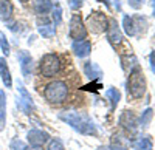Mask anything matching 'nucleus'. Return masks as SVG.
I'll return each mask as SVG.
<instances>
[{
    "label": "nucleus",
    "instance_id": "nucleus-1",
    "mask_svg": "<svg viewBox=\"0 0 155 150\" xmlns=\"http://www.w3.org/2000/svg\"><path fill=\"white\" fill-rule=\"evenodd\" d=\"M59 119L67 122L73 130H76L81 135H85V136H96L98 135L96 124L87 115H82L79 111H62V113H59Z\"/></svg>",
    "mask_w": 155,
    "mask_h": 150
},
{
    "label": "nucleus",
    "instance_id": "nucleus-2",
    "mask_svg": "<svg viewBox=\"0 0 155 150\" xmlns=\"http://www.w3.org/2000/svg\"><path fill=\"white\" fill-rule=\"evenodd\" d=\"M127 91L134 99H140V97L144 96V93H146V78H144L143 70L140 67L129 73Z\"/></svg>",
    "mask_w": 155,
    "mask_h": 150
},
{
    "label": "nucleus",
    "instance_id": "nucleus-3",
    "mask_svg": "<svg viewBox=\"0 0 155 150\" xmlns=\"http://www.w3.org/2000/svg\"><path fill=\"white\" fill-rule=\"evenodd\" d=\"M68 96V87L64 81H53L44 88V97L50 104H62Z\"/></svg>",
    "mask_w": 155,
    "mask_h": 150
},
{
    "label": "nucleus",
    "instance_id": "nucleus-4",
    "mask_svg": "<svg viewBox=\"0 0 155 150\" xmlns=\"http://www.w3.org/2000/svg\"><path fill=\"white\" fill-rule=\"evenodd\" d=\"M39 70L44 78H53L61 71V59L54 53L44 54L39 64Z\"/></svg>",
    "mask_w": 155,
    "mask_h": 150
},
{
    "label": "nucleus",
    "instance_id": "nucleus-5",
    "mask_svg": "<svg viewBox=\"0 0 155 150\" xmlns=\"http://www.w3.org/2000/svg\"><path fill=\"white\" fill-rule=\"evenodd\" d=\"M68 36H70V39H73L74 42H78V40H85V39H87V28H85L84 20H82V17H81L79 14H73V16H71Z\"/></svg>",
    "mask_w": 155,
    "mask_h": 150
},
{
    "label": "nucleus",
    "instance_id": "nucleus-6",
    "mask_svg": "<svg viewBox=\"0 0 155 150\" xmlns=\"http://www.w3.org/2000/svg\"><path fill=\"white\" fill-rule=\"evenodd\" d=\"M147 25L146 19L141 17V16H137V17H129V16H124L123 17V28L126 31L127 36H137L140 31H144V27Z\"/></svg>",
    "mask_w": 155,
    "mask_h": 150
},
{
    "label": "nucleus",
    "instance_id": "nucleus-7",
    "mask_svg": "<svg viewBox=\"0 0 155 150\" xmlns=\"http://www.w3.org/2000/svg\"><path fill=\"white\" fill-rule=\"evenodd\" d=\"M87 25L90 27L93 33H104L109 28V19L106 17V14H102L99 11H95L88 16L87 19Z\"/></svg>",
    "mask_w": 155,
    "mask_h": 150
},
{
    "label": "nucleus",
    "instance_id": "nucleus-8",
    "mask_svg": "<svg viewBox=\"0 0 155 150\" xmlns=\"http://www.w3.org/2000/svg\"><path fill=\"white\" fill-rule=\"evenodd\" d=\"M120 126L129 133V135H132L135 136L137 132H138V119L137 116L134 115V111H129V110H124L121 116H120Z\"/></svg>",
    "mask_w": 155,
    "mask_h": 150
},
{
    "label": "nucleus",
    "instance_id": "nucleus-9",
    "mask_svg": "<svg viewBox=\"0 0 155 150\" xmlns=\"http://www.w3.org/2000/svg\"><path fill=\"white\" fill-rule=\"evenodd\" d=\"M107 40L113 48H116L120 43H123V33L118 27V22L115 19H109V28H107Z\"/></svg>",
    "mask_w": 155,
    "mask_h": 150
},
{
    "label": "nucleus",
    "instance_id": "nucleus-10",
    "mask_svg": "<svg viewBox=\"0 0 155 150\" xmlns=\"http://www.w3.org/2000/svg\"><path fill=\"white\" fill-rule=\"evenodd\" d=\"M17 57H19L22 74L25 76V79H30L33 76V57H31V54L28 51H19Z\"/></svg>",
    "mask_w": 155,
    "mask_h": 150
},
{
    "label": "nucleus",
    "instance_id": "nucleus-11",
    "mask_svg": "<svg viewBox=\"0 0 155 150\" xmlns=\"http://www.w3.org/2000/svg\"><path fill=\"white\" fill-rule=\"evenodd\" d=\"M27 138H28V142L30 145L33 147H42L48 139H50V135L44 130H37V129H33L27 133Z\"/></svg>",
    "mask_w": 155,
    "mask_h": 150
},
{
    "label": "nucleus",
    "instance_id": "nucleus-12",
    "mask_svg": "<svg viewBox=\"0 0 155 150\" xmlns=\"http://www.w3.org/2000/svg\"><path fill=\"white\" fill-rule=\"evenodd\" d=\"M19 93H20V97L17 99V105L25 111V113H30L31 110H34V102H33V97L28 94V91L25 90V87L19 82Z\"/></svg>",
    "mask_w": 155,
    "mask_h": 150
},
{
    "label": "nucleus",
    "instance_id": "nucleus-13",
    "mask_svg": "<svg viewBox=\"0 0 155 150\" xmlns=\"http://www.w3.org/2000/svg\"><path fill=\"white\" fill-rule=\"evenodd\" d=\"M71 49L78 57H87L92 53V43L88 40H78V42H73Z\"/></svg>",
    "mask_w": 155,
    "mask_h": 150
},
{
    "label": "nucleus",
    "instance_id": "nucleus-14",
    "mask_svg": "<svg viewBox=\"0 0 155 150\" xmlns=\"http://www.w3.org/2000/svg\"><path fill=\"white\" fill-rule=\"evenodd\" d=\"M37 30H39V34L44 37H53L56 34L54 23H50L47 19H44V23L41 20H37Z\"/></svg>",
    "mask_w": 155,
    "mask_h": 150
},
{
    "label": "nucleus",
    "instance_id": "nucleus-15",
    "mask_svg": "<svg viewBox=\"0 0 155 150\" xmlns=\"http://www.w3.org/2000/svg\"><path fill=\"white\" fill-rule=\"evenodd\" d=\"M0 78H2L6 88H11L12 87V78H11V73H9V68L6 65L5 57H0Z\"/></svg>",
    "mask_w": 155,
    "mask_h": 150
},
{
    "label": "nucleus",
    "instance_id": "nucleus-16",
    "mask_svg": "<svg viewBox=\"0 0 155 150\" xmlns=\"http://www.w3.org/2000/svg\"><path fill=\"white\" fill-rule=\"evenodd\" d=\"M121 67L126 73H130L135 68H138V59L134 54H127V56H121Z\"/></svg>",
    "mask_w": 155,
    "mask_h": 150
},
{
    "label": "nucleus",
    "instance_id": "nucleus-17",
    "mask_svg": "<svg viewBox=\"0 0 155 150\" xmlns=\"http://www.w3.org/2000/svg\"><path fill=\"white\" fill-rule=\"evenodd\" d=\"M12 11H14V8H12V3L9 2V0H0V20H9L11 16H12Z\"/></svg>",
    "mask_w": 155,
    "mask_h": 150
},
{
    "label": "nucleus",
    "instance_id": "nucleus-18",
    "mask_svg": "<svg viewBox=\"0 0 155 150\" xmlns=\"http://www.w3.org/2000/svg\"><path fill=\"white\" fill-rule=\"evenodd\" d=\"M84 73L90 79H98V78L102 76L101 68L98 67V64H95V62H87V64L84 65Z\"/></svg>",
    "mask_w": 155,
    "mask_h": 150
},
{
    "label": "nucleus",
    "instance_id": "nucleus-19",
    "mask_svg": "<svg viewBox=\"0 0 155 150\" xmlns=\"http://www.w3.org/2000/svg\"><path fill=\"white\" fill-rule=\"evenodd\" d=\"M134 148L135 150H152L153 144L150 136H140L137 141H134Z\"/></svg>",
    "mask_w": 155,
    "mask_h": 150
},
{
    "label": "nucleus",
    "instance_id": "nucleus-20",
    "mask_svg": "<svg viewBox=\"0 0 155 150\" xmlns=\"http://www.w3.org/2000/svg\"><path fill=\"white\" fill-rule=\"evenodd\" d=\"M53 9L51 0H34V11L37 14H47Z\"/></svg>",
    "mask_w": 155,
    "mask_h": 150
},
{
    "label": "nucleus",
    "instance_id": "nucleus-21",
    "mask_svg": "<svg viewBox=\"0 0 155 150\" xmlns=\"http://www.w3.org/2000/svg\"><path fill=\"white\" fill-rule=\"evenodd\" d=\"M5 121H6V99L5 93L0 90V132L5 129Z\"/></svg>",
    "mask_w": 155,
    "mask_h": 150
},
{
    "label": "nucleus",
    "instance_id": "nucleus-22",
    "mask_svg": "<svg viewBox=\"0 0 155 150\" xmlns=\"http://www.w3.org/2000/svg\"><path fill=\"white\" fill-rule=\"evenodd\" d=\"M106 97L110 101V104H112V110H113V108H116V105H118L120 99H121V94H120V91L116 90V88H113V87H109L107 91H106Z\"/></svg>",
    "mask_w": 155,
    "mask_h": 150
},
{
    "label": "nucleus",
    "instance_id": "nucleus-23",
    "mask_svg": "<svg viewBox=\"0 0 155 150\" xmlns=\"http://www.w3.org/2000/svg\"><path fill=\"white\" fill-rule=\"evenodd\" d=\"M152 118H153V110H152V108H146V110L143 111V115H141V118H140V124H141V127L146 129V127L149 126V124H150Z\"/></svg>",
    "mask_w": 155,
    "mask_h": 150
},
{
    "label": "nucleus",
    "instance_id": "nucleus-24",
    "mask_svg": "<svg viewBox=\"0 0 155 150\" xmlns=\"http://www.w3.org/2000/svg\"><path fill=\"white\" fill-rule=\"evenodd\" d=\"M51 12H53V22H54V27H59V25L62 23V8L59 5L53 6V9H51Z\"/></svg>",
    "mask_w": 155,
    "mask_h": 150
},
{
    "label": "nucleus",
    "instance_id": "nucleus-25",
    "mask_svg": "<svg viewBox=\"0 0 155 150\" xmlns=\"http://www.w3.org/2000/svg\"><path fill=\"white\" fill-rule=\"evenodd\" d=\"M0 46H2V51L5 56H9V43L6 40V36L0 31Z\"/></svg>",
    "mask_w": 155,
    "mask_h": 150
},
{
    "label": "nucleus",
    "instance_id": "nucleus-26",
    "mask_svg": "<svg viewBox=\"0 0 155 150\" xmlns=\"http://www.w3.org/2000/svg\"><path fill=\"white\" fill-rule=\"evenodd\" d=\"M47 150H65V147H64V144H62L61 139L54 138V139H51L48 142V148Z\"/></svg>",
    "mask_w": 155,
    "mask_h": 150
},
{
    "label": "nucleus",
    "instance_id": "nucleus-27",
    "mask_svg": "<svg viewBox=\"0 0 155 150\" xmlns=\"http://www.w3.org/2000/svg\"><path fill=\"white\" fill-rule=\"evenodd\" d=\"M127 3L134 9H140V8H143V5L146 3V0H127Z\"/></svg>",
    "mask_w": 155,
    "mask_h": 150
},
{
    "label": "nucleus",
    "instance_id": "nucleus-28",
    "mask_svg": "<svg viewBox=\"0 0 155 150\" xmlns=\"http://www.w3.org/2000/svg\"><path fill=\"white\" fill-rule=\"evenodd\" d=\"M11 148L12 150H25V144L22 141H19V139H14L12 144H11Z\"/></svg>",
    "mask_w": 155,
    "mask_h": 150
},
{
    "label": "nucleus",
    "instance_id": "nucleus-29",
    "mask_svg": "<svg viewBox=\"0 0 155 150\" xmlns=\"http://www.w3.org/2000/svg\"><path fill=\"white\" fill-rule=\"evenodd\" d=\"M149 64H150V71L155 74V51H152L149 56Z\"/></svg>",
    "mask_w": 155,
    "mask_h": 150
},
{
    "label": "nucleus",
    "instance_id": "nucleus-30",
    "mask_svg": "<svg viewBox=\"0 0 155 150\" xmlns=\"http://www.w3.org/2000/svg\"><path fill=\"white\" fill-rule=\"evenodd\" d=\"M82 5V0H70V8L71 9H78Z\"/></svg>",
    "mask_w": 155,
    "mask_h": 150
},
{
    "label": "nucleus",
    "instance_id": "nucleus-31",
    "mask_svg": "<svg viewBox=\"0 0 155 150\" xmlns=\"http://www.w3.org/2000/svg\"><path fill=\"white\" fill-rule=\"evenodd\" d=\"M98 150H121V148H116V147H112V145H107V147H99Z\"/></svg>",
    "mask_w": 155,
    "mask_h": 150
},
{
    "label": "nucleus",
    "instance_id": "nucleus-32",
    "mask_svg": "<svg viewBox=\"0 0 155 150\" xmlns=\"http://www.w3.org/2000/svg\"><path fill=\"white\" fill-rule=\"evenodd\" d=\"M25 150H44L42 147H33V145H30V147H25Z\"/></svg>",
    "mask_w": 155,
    "mask_h": 150
},
{
    "label": "nucleus",
    "instance_id": "nucleus-33",
    "mask_svg": "<svg viewBox=\"0 0 155 150\" xmlns=\"http://www.w3.org/2000/svg\"><path fill=\"white\" fill-rule=\"evenodd\" d=\"M150 3H152V8L155 9V0H152V2H150Z\"/></svg>",
    "mask_w": 155,
    "mask_h": 150
},
{
    "label": "nucleus",
    "instance_id": "nucleus-34",
    "mask_svg": "<svg viewBox=\"0 0 155 150\" xmlns=\"http://www.w3.org/2000/svg\"><path fill=\"white\" fill-rule=\"evenodd\" d=\"M19 2H22V3H27V2H28V0H19Z\"/></svg>",
    "mask_w": 155,
    "mask_h": 150
},
{
    "label": "nucleus",
    "instance_id": "nucleus-35",
    "mask_svg": "<svg viewBox=\"0 0 155 150\" xmlns=\"http://www.w3.org/2000/svg\"><path fill=\"white\" fill-rule=\"evenodd\" d=\"M153 16H155V12H153Z\"/></svg>",
    "mask_w": 155,
    "mask_h": 150
}]
</instances>
